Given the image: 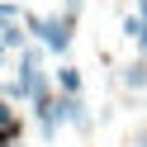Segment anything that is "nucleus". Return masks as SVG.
Segmentation results:
<instances>
[{
    "label": "nucleus",
    "mask_w": 147,
    "mask_h": 147,
    "mask_svg": "<svg viewBox=\"0 0 147 147\" xmlns=\"http://www.w3.org/2000/svg\"><path fill=\"white\" fill-rule=\"evenodd\" d=\"M24 33H38L48 52H67L71 48V33H76V14H52V19L24 14Z\"/></svg>",
    "instance_id": "f257e3e1"
},
{
    "label": "nucleus",
    "mask_w": 147,
    "mask_h": 147,
    "mask_svg": "<svg viewBox=\"0 0 147 147\" xmlns=\"http://www.w3.org/2000/svg\"><path fill=\"white\" fill-rule=\"evenodd\" d=\"M52 109H57V123H71V128H81V133H90V114H86V105H81V100L62 95Z\"/></svg>",
    "instance_id": "f03ea898"
},
{
    "label": "nucleus",
    "mask_w": 147,
    "mask_h": 147,
    "mask_svg": "<svg viewBox=\"0 0 147 147\" xmlns=\"http://www.w3.org/2000/svg\"><path fill=\"white\" fill-rule=\"evenodd\" d=\"M10 142H19V119H14V109L0 100V147H10Z\"/></svg>",
    "instance_id": "7ed1b4c3"
},
{
    "label": "nucleus",
    "mask_w": 147,
    "mask_h": 147,
    "mask_svg": "<svg viewBox=\"0 0 147 147\" xmlns=\"http://www.w3.org/2000/svg\"><path fill=\"white\" fill-rule=\"evenodd\" d=\"M57 90L71 95V100H81V71L76 67H57Z\"/></svg>",
    "instance_id": "20e7f679"
},
{
    "label": "nucleus",
    "mask_w": 147,
    "mask_h": 147,
    "mask_svg": "<svg viewBox=\"0 0 147 147\" xmlns=\"http://www.w3.org/2000/svg\"><path fill=\"white\" fill-rule=\"evenodd\" d=\"M123 86H128V90H142V86H147V62H142V57H138L133 67H123Z\"/></svg>",
    "instance_id": "39448f33"
},
{
    "label": "nucleus",
    "mask_w": 147,
    "mask_h": 147,
    "mask_svg": "<svg viewBox=\"0 0 147 147\" xmlns=\"http://www.w3.org/2000/svg\"><path fill=\"white\" fill-rule=\"evenodd\" d=\"M0 43H5V48H24V29H0Z\"/></svg>",
    "instance_id": "423d86ee"
},
{
    "label": "nucleus",
    "mask_w": 147,
    "mask_h": 147,
    "mask_svg": "<svg viewBox=\"0 0 147 147\" xmlns=\"http://www.w3.org/2000/svg\"><path fill=\"white\" fill-rule=\"evenodd\" d=\"M14 14H19V5H10V0H0V29H10Z\"/></svg>",
    "instance_id": "0eeeda50"
},
{
    "label": "nucleus",
    "mask_w": 147,
    "mask_h": 147,
    "mask_svg": "<svg viewBox=\"0 0 147 147\" xmlns=\"http://www.w3.org/2000/svg\"><path fill=\"white\" fill-rule=\"evenodd\" d=\"M123 33L138 43V33H142V19H138V14H128V19H123Z\"/></svg>",
    "instance_id": "6e6552de"
},
{
    "label": "nucleus",
    "mask_w": 147,
    "mask_h": 147,
    "mask_svg": "<svg viewBox=\"0 0 147 147\" xmlns=\"http://www.w3.org/2000/svg\"><path fill=\"white\" fill-rule=\"evenodd\" d=\"M76 10H81V0H67V14H76Z\"/></svg>",
    "instance_id": "1a4fd4ad"
},
{
    "label": "nucleus",
    "mask_w": 147,
    "mask_h": 147,
    "mask_svg": "<svg viewBox=\"0 0 147 147\" xmlns=\"http://www.w3.org/2000/svg\"><path fill=\"white\" fill-rule=\"evenodd\" d=\"M133 147H147V133H142V138H138V142H133Z\"/></svg>",
    "instance_id": "9d476101"
},
{
    "label": "nucleus",
    "mask_w": 147,
    "mask_h": 147,
    "mask_svg": "<svg viewBox=\"0 0 147 147\" xmlns=\"http://www.w3.org/2000/svg\"><path fill=\"white\" fill-rule=\"evenodd\" d=\"M0 57H5V43H0Z\"/></svg>",
    "instance_id": "9b49d317"
}]
</instances>
